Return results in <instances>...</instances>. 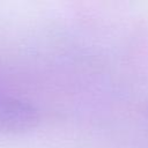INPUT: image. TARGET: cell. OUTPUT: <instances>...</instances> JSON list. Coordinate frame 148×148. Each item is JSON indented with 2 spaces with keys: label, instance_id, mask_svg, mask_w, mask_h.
<instances>
[{
  "label": "cell",
  "instance_id": "obj_1",
  "mask_svg": "<svg viewBox=\"0 0 148 148\" xmlns=\"http://www.w3.org/2000/svg\"><path fill=\"white\" fill-rule=\"evenodd\" d=\"M38 121L37 110L29 103L0 94V134H16L32 128Z\"/></svg>",
  "mask_w": 148,
  "mask_h": 148
}]
</instances>
